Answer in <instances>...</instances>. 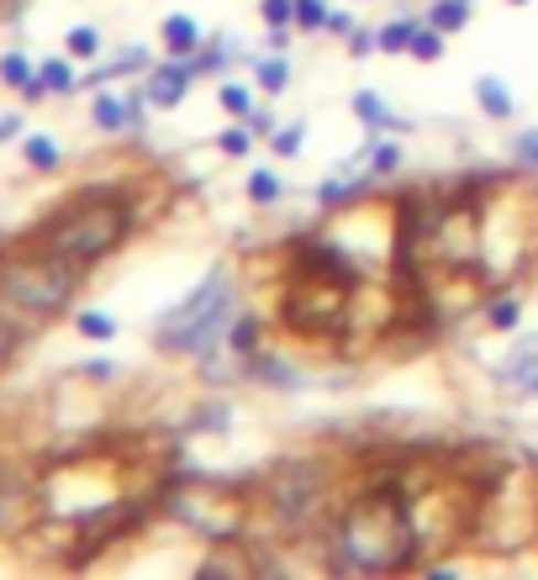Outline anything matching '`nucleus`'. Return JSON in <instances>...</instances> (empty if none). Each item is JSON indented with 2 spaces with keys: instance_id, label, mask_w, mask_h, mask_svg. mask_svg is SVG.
<instances>
[{
  "instance_id": "obj_24",
  "label": "nucleus",
  "mask_w": 538,
  "mask_h": 580,
  "mask_svg": "<svg viewBox=\"0 0 538 580\" xmlns=\"http://www.w3.org/2000/svg\"><path fill=\"white\" fill-rule=\"evenodd\" d=\"M74 327H79V339H90V343L117 339V322H111L106 312H79V316H74Z\"/></svg>"
},
{
  "instance_id": "obj_12",
  "label": "nucleus",
  "mask_w": 538,
  "mask_h": 580,
  "mask_svg": "<svg viewBox=\"0 0 538 580\" xmlns=\"http://www.w3.org/2000/svg\"><path fill=\"white\" fill-rule=\"evenodd\" d=\"M259 343H265V322H259V316H233V322H227V348H233L238 359L259 354Z\"/></svg>"
},
{
  "instance_id": "obj_32",
  "label": "nucleus",
  "mask_w": 538,
  "mask_h": 580,
  "mask_svg": "<svg viewBox=\"0 0 538 580\" xmlns=\"http://www.w3.org/2000/svg\"><path fill=\"white\" fill-rule=\"evenodd\" d=\"M322 32H333V37H348V32H354V17H348V11H327V26H322Z\"/></svg>"
},
{
  "instance_id": "obj_34",
  "label": "nucleus",
  "mask_w": 538,
  "mask_h": 580,
  "mask_svg": "<svg viewBox=\"0 0 538 580\" xmlns=\"http://www.w3.org/2000/svg\"><path fill=\"white\" fill-rule=\"evenodd\" d=\"M11 354H17V327H11V322L0 316V364L11 359Z\"/></svg>"
},
{
  "instance_id": "obj_6",
  "label": "nucleus",
  "mask_w": 538,
  "mask_h": 580,
  "mask_svg": "<svg viewBox=\"0 0 538 580\" xmlns=\"http://www.w3.org/2000/svg\"><path fill=\"white\" fill-rule=\"evenodd\" d=\"M196 85V69H191V58H170V64H159V69L148 74V100L153 106H180L185 100V90Z\"/></svg>"
},
{
  "instance_id": "obj_18",
  "label": "nucleus",
  "mask_w": 538,
  "mask_h": 580,
  "mask_svg": "<svg viewBox=\"0 0 538 580\" xmlns=\"http://www.w3.org/2000/svg\"><path fill=\"white\" fill-rule=\"evenodd\" d=\"M254 74H259V90H269V96L291 90V58H259Z\"/></svg>"
},
{
  "instance_id": "obj_8",
  "label": "nucleus",
  "mask_w": 538,
  "mask_h": 580,
  "mask_svg": "<svg viewBox=\"0 0 538 580\" xmlns=\"http://www.w3.org/2000/svg\"><path fill=\"white\" fill-rule=\"evenodd\" d=\"M159 37H164V49L174 53V58H191V53L206 49V32L196 26V17H185V11H174V17H164V26H159Z\"/></svg>"
},
{
  "instance_id": "obj_1",
  "label": "nucleus",
  "mask_w": 538,
  "mask_h": 580,
  "mask_svg": "<svg viewBox=\"0 0 538 580\" xmlns=\"http://www.w3.org/2000/svg\"><path fill=\"white\" fill-rule=\"evenodd\" d=\"M333 549L348 570L365 576H391L417 565V507L396 485H369L348 496L333 523Z\"/></svg>"
},
{
  "instance_id": "obj_36",
  "label": "nucleus",
  "mask_w": 538,
  "mask_h": 580,
  "mask_svg": "<svg viewBox=\"0 0 538 580\" xmlns=\"http://www.w3.org/2000/svg\"><path fill=\"white\" fill-rule=\"evenodd\" d=\"M507 6H528V0H507Z\"/></svg>"
},
{
  "instance_id": "obj_17",
  "label": "nucleus",
  "mask_w": 538,
  "mask_h": 580,
  "mask_svg": "<svg viewBox=\"0 0 538 580\" xmlns=\"http://www.w3.org/2000/svg\"><path fill=\"white\" fill-rule=\"evenodd\" d=\"M22 159L26 164H32V170H58V159H64V153H58V143H53V138H43V132H32V138H26L22 143Z\"/></svg>"
},
{
  "instance_id": "obj_30",
  "label": "nucleus",
  "mask_w": 538,
  "mask_h": 580,
  "mask_svg": "<svg viewBox=\"0 0 538 580\" xmlns=\"http://www.w3.org/2000/svg\"><path fill=\"white\" fill-rule=\"evenodd\" d=\"M259 17L269 26H295V0H259Z\"/></svg>"
},
{
  "instance_id": "obj_14",
  "label": "nucleus",
  "mask_w": 538,
  "mask_h": 580,
  "mask_svg": "<svg viewBox=\"0 0 538 580\" xmlns=\"http://www.w3.org/2000/svg\"><path fill=\"white\" fill-rule=\"evenodd\" d=\"M365 164H369V174L375 180H386V174H396L401 170V143H391V138H369V148H365Z\"/></svg>"
},
{
  "instance_id": "obj_5",
  "label": "nucleus",
  "mask_w": 538,
  "mask_h": 580,
  "mask_svg": "<svg viewBox=\"0 0 538 580\" xmlns=\"http://www.w3.org/2000/svg\"><path fill=\"white\" fill-rule=\"evenodd\" d=\"M322 496H327V470L312 460H291V464H275V475L265 485V502L275 507V517L286 528H306L318 517Z\"/></svg>"
},
{
  "instance_id": "obj_15",
  "label": "nucleus",
  "mask_w": 538,
  "mask_h": 580,
  "mask_svg": "<svg viewBox=\"0 0 538 580\" xmlns=\"http://www.w3.org/2000/svg\"><path fill=\"white\" fill-rule=\"evenodd\" d=\"M517 322H523V301H517V296H496V301L486 307L491 333H517Z\"/></svg>"
},
{
  "instance_id": "obj_33",
  "label": "nucleus",
  "mask_w": 538,
  "mask_h": 580,
  "mask_svg": "<svg viewBox=\"0 0 538 580\" xmlns=\"http://www.w3.org/2000/svg\"><path fill=\"white\" fill-rule=\"evenodd\" d=\"M79 369H85V380H111V375H117L111 359H90V364H79Z\"/></svg>"
},
{
  "instance_id": "obj_3",
  "label": "nucleus",
  "mask_w": 538,
  "mask_h": 580,
  "mask_svg": "<svg viewBox=\"0 0 538 580\" xmlns=\"http://www.w3.org/2000/svg\"><path fill=\"white\" fill-rule=\"evenodd\" d=\"M85 286V269L69 265L64 254H53L43 243L22 238L17 248L0 254V301L26 322H53L74 307V296Z\"/></svg>"
},
{
  "instance_id": "obj_27",
  "label": "nucleus",
  "mask_w": 538,
  "mask_h": 580,
  "mask_svg": "<svg viewBox=\"0 0 538 580\" xmlns=\"http://www.w3.org/2000/svg\"><path fill=\"white\" fill-rule=\"evenodd\" d=\"M222 111H233V117H254V90L248 85H222Z\"/></svg>"
},
{
  "instance_id": "obj_19",
  "label": "nucleus",
  "mask_w": 538,
  "mask_h": 580,
  "mask_svg": "<svg viewBox=\"0 0 538 580\" xmlns=\"http://www.w3.org/2000/svg\"><path fill=\"white\" fill-rule=\"evenodd\" d=\"M37 79L49 85V96H69V90H79V74H74L64 58H49V64L37 69Z\"/></svg>"
},
{
  "instance_id": "obj_9",
  "label": "nucleus",
  "mask_w": 538,
  "mask_h": 580,
  "mask_svg": "<svg viewBox=\"0 0 538 580\" xmlns=\"http://www.w3.org/2000/svg\"><path fill=\"white\" fill-rule=\"evenodd\" d=\"M348 106H354V117L365 121L369 132H412V121L391 117V106L375 96V90H354V100H348Z\"/></svg>"
},
{
  "instance_id": "obj_22",
  "label": "nucleus",
  "mask_w": 538,
  "mask_h": 580,
  "mask_svg": "<svg viewBox=\"0 0 538 580\" xmlns=\"http://www.w3.org/2000/svg\"><path fill=\"white\" fill-rule=\"evenodd\" d=\"M32 79H37V69L26 64L22 53H6V58H0V85H11V90H26Z\"/></svg>"
},
{
  "instance_id": "obj_25",
  "label": "nucleus",
  "mask_w": 538,
  "mask_h": 580,
  "mask_svg": "<svg viewBox=\"0 0 538 580\" xmlns=\"http://www.w3.org/2000/svg\"><path fill=\"white\" fill-rule=\"evenodd\" d=\"M64 49H69L74 58H96V53H100V32H96V26H69Z\"/></svg>"
},
{
  "instance_id": "obj_28",
  "label": "nucleus",
  "mask_w": 538,
  "mask_h": 580,
  "mask_svg": "<svg viewBox=\"0 0 538 580\" xmlns=\"http://www.w3.org/2000/svg\"><path fill=\"white\" fill-rule=\"evenodd\" d=\"M217 148L227 153V159H248V148H254V132H248V127H227V132L217 138Z\"/></svg>"
},
{
  "instance_id": "obj_10",
  "label": "nucleus",
  "mask_w": 538,
  "mask_h": 580,
  "mask_svg": "<svg viewBox=\"0 0 538 580\" xmlns=\"http://www.w3.org/2000/svg\"><path fill=\"white\" fill-rule=\"evenodd\" d=\"M138 111H143V100L96 96V127H100V132H122V127H138Z\"/></svg>"
},
{
  "instance_id": "obj_21",
  "label": "nucleus",
  "mask_w": 538,
  "mask_h": 580,
  "mask_svg": "<svg viewBox=\"0 0 538 580\" xmlns=\"http://www.w3.org/2000/svg\"><path fill=\"white\" fill-rule=\"evenodd\" d=\"M422 22H407V17H401V22H386L380 26V53H412V32Z\"/></svg>"
},
{
  "instance_id": "obj_23",
  "label": "nucleus",
  "mask_w": 538,
  "mask_h": 580,
  "mask_svg": "<svg viewBox=\"0 0 538 580\" xmlns=\"http://www.w3.org/2000/svg\"><path fill=\"white\" fill-rule=\"evenodd\" d=\"M301 143H306V121H291V127H275V132H269V148H275L280 159H295Z\"/></svg>"
},
{
  "instance_id": "obj_2",
  "label": "nucleus",
  "mask_w": 538,
  "mask_h": 580,
  "mask_svg": "<svg viewBox=\"0 0 538 580\" xmlns=\"http://www.w3.org/2000/svg\"><path fill=\"white\" fill-rule=\"evenodd\" d=\"M127 233H132V201L122 191H79L58 212H49L26 238L64 254L69 265L90 269L100 259H111L127 243Z\"/></svg>"
},
{
  "instance_id": "obj_20",
  "label": "nucleus",
  "mask_w": 538,
  "mask_h": 580,
  "mask_svg": "<svg viewBox=\"0 0 538 580\" xmlns=\"http://www.w3.org/2000/svg\"><path fill=\"white\" fill-rule=\"evenodd\" d=\"M412 58H417V64H439V58H443V32H439V26H428V22L417 26V32H412Z\"/></svg>"
},
{
  "instance_id": "obj_35",
  "label": "nucleus",
  "mask_w": 538,
  "mask_h": 580,
  "mask_svg": "<svg viewBox=\"0 0 538 580\" xmlns=\"http://www.w3.org/2000/svg\"><path fill=\"white\" fill-rule=\"evenodd\" d=\"M254 132H265L269 138V132H275V111H254Z\"/></svg>"
},
{
  "instance_id": "obj_16",
  "label": "nucleus",
  "mask_w": 538,
  "mask_h": 580,
  "mask_svg": "<svg viewBox=\"0 0 538 580\" xmlns=\"http://www.w3.org/2000/svg\"><path fill=\"white\" fill-rule=\"evenodd\" d=\"M248 201H254V206H275V201H280V195H286V185H280V174L275 170H248Z\"/></svg>"
},
{
  "instance_id": "obj_26",
  "label": "nucleus",
  "mask_w": 538,
  "mask_h": 580,
  "mask_svg": "<svg viewBox=\"0 0 538 580\" xmlns=\"http://www.w3.org/2000/svg\"><path fill=\"white\" fill-rule=\"evenodd\" d=\"M327 26V6L322 0H295V32H322Z\"/></svg>"
},
{
  "instance_id": "obj_13",
  "label": "nucleus",
  "mask_w": 538,
  "mask_h": 580,
  "mask_svg": "<svg viewBox=\"0 0 538 580\" xmlns=\"http://www.w3.org/2000/svg\"><path fill=\"white\" fill-rule=\"evenodd\" d=\"M470 11H475L470 0H433V11H428V26H439L443 37H449V32H465V26H470Z\"/></svg>"
},
{
  "instance_id": "obj_31",
  "label": "nucleus",
  "mask_w": 538,
  "mask_h": 580,
  "mask_svg": "<svg viewBox=\"0 0 538 580\" xmlns=\"http://www.w3.org/2000/svg\"><path fill=\"white\" fill-rule=\"evenodd\" d=\"M348 53H354V58H365V53H380V32H365V26H354V32H348Z\"/></svg>"
},
{
  "instance_id": "obj_4",
  "label": "nucleus",
  "mask_w": 538,
  "mask_h": 580,
  "mask_svg": "<svg viewBox=\"0 0 538 580\" xmlns=\"http://www.w3.org/2000/svg\"><path fill=\"white\" fill-rule=\"evenodd\" d=\"M233 316H238V280H233L227 265H217L174 312H164L153 343H159L164 354H201V359H206V348L217 339H227V322H233Z\"/></svg>"
},
{
  "instance_id": "obj_29",
  "label": "nucleus",
  "mask_w": 538,
  "mask_h": 580,
  "mask_svg": "<svg viewBox=\"0 0 538 580\" xmlns=\"http://www.w3.org/2000/svg\"><path fill=\"white\" fill-rule=\"evenodd\" d=\"M513 159L523 164V170H534V174H538V127H528V132H517Z\"/></svg>"
},
{
  "instance_id": "obj_11",
  "label": "nucleus",
  "mask_w": 538,
  "mask_h": 580,
  "mask_svg": "<svg viewBox=\"0 0 538 580\" xmlns=\"http://www.w3.org/2000/svg\"><path fill=\"white\" fill-rule=\"evenodd\" d=\"M475 100H481V111H486L491 121L513 117V90H507L496 74H481V79H475Z\"/></svg>"
},
{
  "instance_id": "obj_7",
  "label": "nucleus",
  "mask_w": 538,
  "mask_h": 580,
  "mask_svg": "<svg viewBox=\"0 0 538 580\" xmlns=\"http://www.w3.org/2000/svg\"><path fill=\"white\" fill-rule=\"evenodd\" d=\"M496 380H502V386H513V390H523V396H538V333H534V339H523L507 359L496 364Z\"/></svg>"
}]
</instances>
